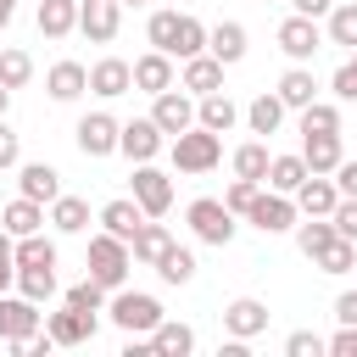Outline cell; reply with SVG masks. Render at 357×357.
<instances>
[{
    "instance_id": "17",
    "label": "cell",
    "mask_w": 357,
    "mask_h": 357,
    "mask_svg": "<svg viewBox=\"0 0 357 357\" xmlns=\"http://www.w3.org/2000/svg\"><path fill=\"white\" fill-rule=\"evenodd\" d=\"M178 89H190V95H212V89H223V61H218L212 50L190 56V61L178 67Z\"/></svg>"
},
{
    "instance_id": "9",
    "label": "cell",
    "mask_w": 357,
    "mask_h": 357,
    "mask_svg": "<svg viewBox=\"0 0 357 357\" xmlns=\"http://www.w3.org/2000/svg\"><path fill=\"white\" fill-rule=\"evenodd\" d=\"M123 28V6L117 0H78V33L89 45H112Z\"/></svg>"
},
{
    "instance_id": "15",
    "label": "cell",
    "mask_w": 357,
    "mask_h": 357,
    "mask_svg": "<svg viewBox=\"0 0 357 357\" xmlns=\"http://www.w3.org/2000/svg\"><path fill=\"white\" fill-rule=\"evenodd\" d=\"M223 329H229L234 340H257V335L268 329V307H262L257 296H234V301L223 307Z\"/></svg>"
},
{
    "instance_id": "55",
    "label": "cell",
    "mask_w": 357,
    "mask_h": 357,
    "mask_svg": "<svg viewBox=\"0 0 357 357\" xmlns=\"http://www.w3.org/2000/svg\"><path fill=\"white\" fill-rule=\"evenodd\" d=\"M17 17V0H0V33H6V22Z\"/></svg>"
},
{
    "instance_id": "13",
    "label": "cell",
    "mask_w": 357,
    "mask_h": 357,
    "mask_svg": "<svg viewBox=\"0 0 357 357\" xmlns=\"http://www.w3.org/2000/svg\"><path fill=\"white\" fill-rule=\"evenodd\" d=\"M128 89H134V67H128L123 56H100V61L89 67V95L117 100V95H128Z\"/></svg>"
},
{
    "instance_id": "7",
    "label": "cell",
    "mask_w": 357,
    "mask_h": 357,
    "mask_svg": "<svg viewBox=\"0 0 357 357\" xmlns=\"http://www.w3.org/2000/svg\"><path fill=\"white\" fill-rule=\"evenodd\" d=\"M39 324H45L39 301H28V296H6V290H0V340H6V346H22Z\"/></svg>"
},
{
    "instance_id": "10",
    "label": "cell",
    "mask_w": 357,
    "mask_h": 357,
    "mask_svg": "<svg viewBox=\"0 0 357 357\" xmlns=\"http://www.w3.org/2000/svg\"><path fill=\"white\" fill-rule=\"evenodd\" d=\"M117 128H123V123H117L112 112H89V117H78L73 139H78V151H84V156H95V162H100V156H112V151H117Z\"/></svg>"
},
{
    "instance_id": "11",
    "label": "cell",
    "mask_w": 357,
    "mask_h": 357,
    "mask_svg": "<svg viewBox=\"0 0 357 357\" xmlns=\"http://www.w3.org/2000/svg\"><path fill=\"white\" fill-rule=\"evenodd\" d=\"M162 145H167V134H162L151 117H134V123H123V128H117V151H123L128 162H156V156H162Z\"/></svg>"
},
{
    "instance_id": "28",
    "label": "cell",
    "mask_w": 357,
    "mask_h": 357,
    "mask_svg": "<svg viewBox=\"0 0 357 357\" xmlns=\"http://www.w3.org/2000/svg\"><path fill=\"white\" fill-rule=\"evenodd\" d=\"M206 50H212L223 67H234V61L245 56V22H218V28H206Z\"/></svg>"
},
{
    "instance_id": "38",
    "label": "cell",
    "mask_w": 357,
    "mask_h": 357,
    "mask_svg": "<svg viewBox=\"0 0 357 357\" xmlns=\"http://www.w3.org/2000/svg\"><path fill=\"white\" fill-rule=\"evenodd\" d=\"M234 178H268V145L262 139H245L240 151H234Z\"/></svg>"
},
{
    "instance_id": "58",
    "label": "cell",
    "mask_w": 357,
    "mask_h": 357,
    "mask_svg": "<svg viewBox=\"0 0 357 357\" xmlns=\"http://www.w3.org/2000/svg\"><path fill=\"white\" fill-rule=\"evenodd\" d=\"M117 6H123V0H117Z\"/></svg>"
},
{
    "instance_id": "54",
    "label": "cell",
    "mask_w": 357,
    "mask_h": 357,
    "mask_svg": "<svg viewBox=\"0 0 357 357\" xmlns=\"http://www.w3.org/2000/svg\"><path fill=\"white\" fill-rule=\"evenodd\" d=\"M11 245H17V240H11L6 229H0V268H17V257H11Z\"/></svg>"
},
{
    "instance_id": "12",
    "label": "cell",
    "mask_w": 357,
    "mask_h": 357,
    "mask_svg": "<svg viewBox=\"0 0 357 357\" xmlns=\"http://www.w3.org/2000/svg\"><path fill=\"white\" fill-rule=\"evenodd\" d=\"M151 100H156V106H151V123H156L167 139H173V134H184V128L195 123V100H190L178 84H173V89H162V95H151Z\"/></svg>"
},
{
    "instance_id": "60",
    "label": "cell",
    "mask_w": 357,
    "mask_h": 357,
    "mask_svg": "<svg viewBox=\"0 0 357 357\" xmlns=\"http://www.w3.org/2000/svg\"><path fill=\"white\" fill-rule=\"evenodd\" d=\"M134 6H139V0H134Z\"/></svg>"
},
{
    "instance_id": "8",
    "label": "cell",
    "mask_w": 357,
    "mask_h": 357,
    "mask_svg": "<svg viewBox=\"0 0 357 357\" xmlns=\"http://www.w3.org/2000/svg\"><path fill=\"white\" fill-rule=\"evenodd\" d=\"M245 223H251V229H262V234H284V229H296V201H290V195H279V190H257V201H251Z\"/></svg>"
},
{
    "instance_id": "19",
    "label": "cell",
    "mask_w": 357,
    "mask_h": 357,
    "mask_svg": "<svg viewBox=\"0 0 357 357\" xmlns=\"http://www.w3.org/2000/svg\"><path fill=\"white\" fill-rule=\"evenodd\" d=\"M279 100H284V112H301V106H312L318 100V78H312V67L307 61H296L284 78H279V89H273Z\"/></svg>"
},
{
    "instance_id": "57",
    "label": "cell",
    "mask_w": 357,
    "mask_h": 357,
    "mask_svg": "<svg viewBox=\"0 0 357 357\" xmlns=\"http://www.w3.org/2000/svg\"><path fill=\"white\" fill-rule=\"evenodd\" d=\"M351 67H357V50H351Z\"/></svg>"
},
{
    "instance_id": "34",
    "label": "cell",
    "mask_w": 357,
    "mask_h": 357,
    "mask_svg": "<svg viewBox=\"0 0 357 357\" xmlns=\"http://www.w3.org/2000/svg\"><path fill=\"white\" fill-rule=\"evenodd\" d=\"M206 50V22L201 17H190V11H178V33H173V61H190V56H201Z\"/></svg>"
},
{
    "instance_id": "16",
    "label": "cell",
    "mask_w": 357,
    "mask_h": 357,
    "mask_svg": "<svg viewBox=\"0 0 357 357\" xmlns=\"http://www.w3.org/2000/svg\"><path fill=\"white\" fill-rule=\"evenodd\" d=\"M134 67V89H145V95H162V89H173L178 84V73H173V56L167 50H145L139 61H128Z\"/></svg>"
},
{
    "instance_id": "52",
    "label": "cell",
    "mask_w": 357,
    "mask_h": 357,
    "mask_svg": "<svg viewBox=\"0 0 357 357\" xmlns=\"http://www.w3.org/2000/svg\"><path fill=\"white\" fill-rule=\"evenodd\" d=\"M335 324H357V290H340L335 296Z\"/></svg>"
},
{
    "instance_id": "1",
    "label": "cell",
    "mask_w": 357,
    "mask_h": 357,
    "mask_svg": "<svg viewBox=\"0 0 357 357\" xmlns=\"http://www.w3.org/2000/svg\"><path fill=\"white\" fill-rule=\"evenodd\" d=\"M167 156H173V167H178V173H212V167L223 162V134H212V128L190 123L184 134H173V139H167Z\"/></svg>"
},
{
    "instance_id": "3",
    "label": "cell",
    "mask_w": 357,
    "mask_h": 357,
    "mask_svg": "<svg viewBox=\"0 0 357 357\" xmlns=\"http://www.w3.org/2000/svg\"><path fill=\"white\" fill-rule=\"evenodd\" d=\"M106 318H112L123 335H151L167 312H162V301H156V296H145V290H117V296L106 301Z\"/></svg>"
},
{
    "instance_id": "21",
    "label": "cell",
    "mask_w": 357,
    "mask_h": 357,
    "mask_svg": "<svg viewBox=\"0 0 357 357\" xmlns=\"http://www.w3.org/2000/svg\"><path fill=\"white\" fill-rule=\"evenodd\" d=\"M45 89H50V100H78L89 89V67L84 61H56L45 73Z\"/></svg>"
},
{
    "instance_id": "56",
    "label": "cell",
    "mask_w": 357,
    "mask_h": 357,
    "mask_svg": "<svg viewBox=\"0 0 357 357\" xmlns=\"http://www.w3.org/2000/svg\"><path fill=\"white\" fill-rule=\"evenodd\" d=\"M6 112H11V89L0 84V117H6Z\"/></svg>"
},
{
    "instance_id": "25",
    "label": "cell",
    "mask_w": 357,
    "mask_h": 357,
    "mask_svg": "<svg viewBox=\"0 0 357 357\" xmlns=\"http://www.w3.org/2000/svg\"><path fill=\"white\" fill-rule=\"evenodd\" d=\"M173 245V234H167V223H156V218H145L139 229H134V240H128V257L134 262H145V268H156V257Z\"/></svg>"
},
{
    "instance_id": "2",
    "label": "cell",
    "mask_w": 357,
    "mask_h": 357,
    "mask_svg": "<svg viewBox=\"0 0 357 357\" xmlns=\"http://www.w3.org/2000/svg\"><path fill=\"white\" fill-rule=\"evenodd\" d=\"M84 268H89V279L95 284H106V290H123V279H128V268H134V257H128V240H117V234H95L89 240V251H84Z\"/></svg>"
},
{
    "instance_id": "14",
    "label": "cell",
    "mask_w": 357,
    "mask_h": 357,
    "mask_svg": "<svg viewBox=\"0 0 357 357\" xmlns=\"http://www.w3.org/2000/svg\"><path fill=\"white\" fill-rule=\"evenodd\" d=\"M296 212H307V218H329L335 212V201H340V190H335V178L329 173H307L301 184H296Z\"/></svg>"
},
{
    "instance_id": "51",
    "label": "cell",
    "mask_w": 357,
    "mask_h": 357,
    "mask_svg": "<svg viewBox=\"0 0 357 357\" xmlns=\"http://www.w3.org/2000/svg\"><path fill=\"white\" fill-rule=\"evenodd\" d=\"M329 351L335 357H357V324H340V335L329 340Z\"/></svg>"
},
{
    "instance_id": "50",
    "label": "cell",
    "mask_w": 357,
    "mask_h": 357,
    "mask_svg": "<svg viewBox=\"0 0 357 357\" xmlns=\"http://www.w3.org/2000/svg\"><path fill=\"white\" fill-rule=\"evenodd\" d=\"M329 178H335V190H340V195H357V162H351V156H340V167H335Z\"/></svg>"
},
{
    "instance_id": "29",
    "label": "cell",
    "mask_w": 357,
    "mask_h": 357,
    "mask_svg": "<svg viewBox=\"0 0 357 357\" xmlns=\"http://www.w3.org/2000/svg\"><path fill=\"white\" fill-rule=\"evenodd\" d=\"M0 229L17 240V234H33V229H45V206L39 201H28V195H17L6 212H0Z\"/></svg>"
},
{
    "instance_id": "59",
    "label": "cell",
    "mask_w": 357,
    "mask_h": 357,
    "mask_svg": "<svg viewBox=\"0 0 357 357\" xmlns=\"http://www.w3.org/2000/svg\"><path fill=\"white\" fill-rule=\"evenodd\" d=\"M262 6H268V0H262Z\"/></svg>"
},
{
    "instance_id": "47",
    "label": "cell",
    "mask_w": 357,
    "mask_h": 357,
    "mask_svg": "<svg viewBox=\"0 0 357 357\" xmlns=\"http://www.w3.org/2000/svg\"><path fill=\"white\" fill-rule=\"evenodd\" d=\"M329 223H335V234H340V240H357V195H340V201H335V212H329Z\"/></svg>"
},
{
    "instance_id": "6",
    "label": "cell",
    "mask_w": 357,
    "mask_h": 357,
    "mask_svg": "<svg viewBox=\"0 0 357 357\" xmlns=\"http://www.w3.org/2000/svg\"><path fill=\"white\" fill-rule=\"evenodd\" d=\"M279 50H284L290 61H312V56L324 50V28H318V17L290 11V17L279 22Z\"/></svg>"
},
{
    "instance_id": "43",
    "label": "cell",
    "mask_w": 357,
    "mask_h": 357,
    "mask_svg": "<svg viewBox=\"0 0 357 357\" xmlns=\"http://www.w3.org/2000/svg\"><path fill=\"white\" fill-rule=\"evenodd\" d=\"M33 78V56L28 50H0V84L6 89H22Z\"/></svg>"
},
{
    "instance_id": "39",
    "label": "cell",
    "mask_w": 357,
    "mask_h": 357,
    "mask_svg": "<svg viewBox=\"0 0 357 357\" xmlns=\"http://www.w3.org/2000/svg\"><path fill=\"white\" fill-rule=\"evenodd\" d=\"M17 290L45 307V301L56 296V268H17Z\"/></svg>"
},
{
    "instance_id": "32",
    "label": "cell",
    "mask_w": 357,
    "mask_h": 357,
    "mask_svg": "<svg viewBox=\"0 0 357 357\" xmlns=\"http://www.w3.org/2000/svg\"><path fill=\"white\" fill-rule=\"evenodd\" d=\"M11 257H17V268H56V240H45L39 229L33 234H17Z\"/></svg>"
},
{
    "instance_id": "18",
    "label": "cell",
    "mask_w": 357,
    "mask_h": 357,
    "mask_svg": "<svg viewBox=\"0 0 357 357\" xmlns=\"http://www.w3.org/2000/svg\"><path fill=\"white\" fill-rule=\"evenodd\" d=\"M45 335H50L56 346H84V340L95 335V318H84L78 307H67V301H61V312H50V318H45Z\"/></svg>"
},
{
    "instance_id": "35",
    "label": "cell",
    "mask_w": 357,
    "mask_h": 357,
    "mask_svg": "<svg viewBox=\"0 0 357 357\" xmlns=\"http://www.w3.org/2000/svg\"><path fill=\"white\" fill-rule=\"evenodd\" d=\"M245 123H251V134H279V123H284V100H279V95H257V100L245 106Z\"/></svg>"
},
{
    "instance_id": "41",
    "label": "cell",
    "mask_w": 357,
    "mask_h": 357,
    "mask_svg": "<svg viewBox=\"0 0 357 357\" xmlns=\"http://www.w3.org/2000/svg\"><path fill=\"white\" fill-rule=\"evenodd\" d=\"M301 134H340V106H329V100L301 106Z\"/></svg>"
},
{
    "instance_id": "4",
    "label": "cell",
    "mask_w": 357,
    "mask_h": 357,
    "mask_svg": "<svg viewBox=\"0 0 357 357\" xmlns=\"http://www.w3.org/2000/svg\"><path fill=\"white\" fill-rule=\"evenodd\" d=\"M184 218H190V229H195V240H201V245H229V240H234V229H240V223H234V212H229L218 195L190 201V206H184Z\"/></svg>"
},
{
    "instance_id": "23",
    "label": "cell",
    "mask_w": 357,
    "mask_h": 357,
    "mask_svg": "<svg viewBox=\"0 0 357 357\" xmlns=\"http://www.w3.org/2000/svg\"><path fill=\"white\" fill-rule=\"evenodd\" d=\"M340 134H301V162H307V173H335L340 167Z\"/></svg>"
},
{
    "instance_id": "20",
    "label": "cell",
    "mask_w": 357,
    "mask_h": 357,
    "mask_svg": "<svg viewBox=\"0 0 357 357\" xmlns=\"http://www.w3.org/2000/svg\"><path fill=\"white\" fill-rule=\"evenodd\" d=\"M17 167H22V173H17V184H22V195H28V201H39V206H45V201H56V195H61V173H56L50 162H17Z\"/></svg>"
},
{
    "instance_id": "49",
    "label": "cell",
    "mask_w": 357,
    "mask_h": 357,
    "mask_svg": "<svg viewBox=\"0 0 357 357\" xmlns=\"http://www.w3.org/2000/svg\"><path fill=\"white\" fill-rule=\"evenodd\" d=\"M17 162H22V139H17V134L6 128V117H0V173L17 167Z\"/></svg>"
},
{
    "instance_id": "31",
    "label": "cell",
    "mask_w": 357,
    "mask_h": 357,
    "mask_svg": "<svg viewBox=\"0 0 357 357\" xmlns=\"http://www.w3.org/2000/svg\"><path fill=\"white\" fill-rule=\"evenodd\" d=\"M50 223H56L61 234H84V229H89V201H84V195H56V201H50Z\"/></svg>"
},
{
    "instance_id": "22",
    "label": "cell",
    "mask_w": 357,
    "mask_h": 357,
    "mask_svg": "<svg viewBox=\"0 0 357 357\" xmlns=\"http://www.w3.org/2000/svg\"><path fill=\"white\" fill-rule=\"evenodd\" d=\"M234 117H240V106H234L223 89H212V95H195V123H201V128H212V134H229V128H234Z\"/></svg>"
},
{
    "instance_id": "27",
    "label": "cell",
    "mask_w": 357,
    "mask_h": 357,
    "mask_svg": "<svg viewBox=\"0 0 357 357\" xmlns=\"http://www.w3.org/2000/svg\"><path fill=\"white\" fill-rule=\"evenodd\" d=\"M78 28V0H39V33L45 39H67Z\"/></svg>"
},
{
    "instance_id": "44",
    "label": "cell",
    "mask_w": 357,
    "mask_h": 357,
    "mask_svg": "<svg viewBox=\"0 0 357 357\" xmlns=\"http://www.w3.org/2000/svg\"><path fill=\"white\" fill-rule=\"evenodd\" d=\"M173 33H178V11H151V22H145L151 50H167L173 56Z\"/></svg>"
},
{
    "instance_id": "46",
    "label": "cell",
    "mask_w": 357,
    "mask_h": 357,
    "mask_svg": "<svg viewBox=\"0 0 357 357\" xmlns=\"http://www.w3.org/2000/svg\"><path fill=\"white\" fill-rule=\"evenodd\" d=\"M324 351H329V340L312 335V329H296V335L284 340V357H324Z\"/></svg>"
},
{
    "instance_id": "53",
    "label": "cell",
    "mask_w": 357,
    "mask_h": 357,
    "mask_svg": "<svg viewBox=\"0 0 357 357\" xmlns=\"http://www.w3.org/2000/svg\"><path fill=\"white\" fill-rule=\"evenodd\" d=\"M329 6L335 0H290V11H301V17H329Z\"/></svg>"
},
{
    "instance_id": "33",
    "label": "cell",
    "mask_w": 357,
    "mask_h": 357,
    "mask_svg": "<svg viewBox=\"0 0 357 357\" xmlns=\"http://www.w3.org/2000/svg\"><path fill=\"white\" fill-rule=\"evenodd\" d=\"M156 273H162V284H190V279H195V251L173 240V245L156 257Z\"/></svg>"
},
{
    "instance_id": "45",
    "label": "cell",
    "mask_w": 357,
    "mask_h": 357,
    "mask_svg": "<svg viewBox=\"0 0 357 357\" xmlns=\"http://www.w3.org/2000/svg\"><path fill=\"white\" fill-rule=\"evenodd\" d=\"M257 190H262L257 178H234V184L223 190V206H229L234 218H245V212H251V201H257Z\"/></svg>"
},
{
    "instance_id": "5",
    "label": "cell",
    "mask_w": 357,
    "mask_h": 357,
    "mask_svg": "<svg viewBox=\"0 0 357 357\" xmlns=\"http://www.w3.org/2000/svg\"><path fill=\"white\" fill-rule=\"evenodd\" d=\"M134 201L145 218H167L173 206V178L156 167V162H134Z\"/></svg>"
},
{
    "instance_id": "36",
    "label": "cell",
    "mask_w": 357,
    "mask_h": 357,
    "mask_svg": "<svg viewBox=\"0 0 357 357\" xmlns=\"http://www.w3.org/2000/svg\"><path fill=\"white\" fill-rule=\"evenodd\" d=\"M312 268H324V273H351V268H357V240H340V234H335V240L312 257Z\"/></svg>"
},
{
    "instance_id": "48",
    "label": "cell",
    "mask_w": 357,
    "mask_h": 357,
    "mask_svg": "<svg viewBox=\"0 0 357 357\" xmlns=\"http://www.w3.org/2000/svg\"><path fill=\"white\" fill-rule=\"evenodd\" d=\"M329 89H335L340 100H357V67H351V61H340V67H335V78H329Z\"/></svg>"
},
{
    "instance_id": "30",
    "label": "cell",
    "mask_w": 357,
    "mask_h": 357,
    "mask_svg": "<svg viewBox=\"0 0 357 357\" xmlns=\"http://www.w3.org/2000/svg\"><path fill=\"white\" fill-rule=\"evenodd\" d=\"M307 178V162H301V151L296 156H268V190H279V195H296V184Z\"/></svg>"
},
{
    "instance_id": "40",
    "label": "cell",
    "mask_w": 357,
    "mask_h": 357,
    "mask_svg": "<svg viewBox=\"0 0 357 357\" xmlns=\"http://www.w3.org/2000/svg\"><path fill=\"white\" fill-rule=\"evenodd\" d=\"M324 39L357 50V6H329V28H324Z\"/></svg>"
},
{
    "instance_id": "37",
    "label": "cell",
    "mask_w": 357,
    "mask_h": 357,
    "mask_svg": "<svg viewBox=\"0 0 357 357\" xmlns=\"http://www.w3.org/2000/svg\"><path fill=\"white\" fill-rule=\"evenodd\" d=\"M67 307H78L84 318H95V312H106V284H95L89 273L78 279V284H67V296H61Z\"/></svg>"
},
{
    "instance_id": "26",
    "label": "cell",
    "mask_w": 357,
    "mask_h": 357,
    "mask_svg": "<svg viewBox=\"0 0 357 357\" xmlns=\"http://www.w3.org/2000/svg\"><path fill=\"white\" fill-rule=\"evenodd\" d=\"M151 346H156V357H190V351H195V329L178 324V318H162V324L151 329Z\"/></svg>"
},
{
    "instance_id": "42",
    "label": "cell",
    "mask_w": 357,
    "mask_h": 357,
    "mask_svg": "<svg viewBox=\"0 0 357 357\" xmlns=\"http://www.w3.org/2000/svg\"><path fill=\"white\" fill-rule=\"evenodd\" d=\"M329 240H335V223H329V218H307V223H296V245H301V257H318Z\"/></svg>"
},
{
    "instance_id": "24",
    "label": "cell",
    "mask_w": 357,
    "mask_h": 357,
    "mask_svg": "<svg viewBox=\"0 0 357 357\" xmlns=\"http://www.w3.org/2000/svg\"><path fill=\"white\" fill-rule=\"evenodd\" d=\"M145 223V212H139V201L134 195H117V201H106L100 206V229L106 234H117V240H134V229Z\"/></svg>"
}]
</instances>
